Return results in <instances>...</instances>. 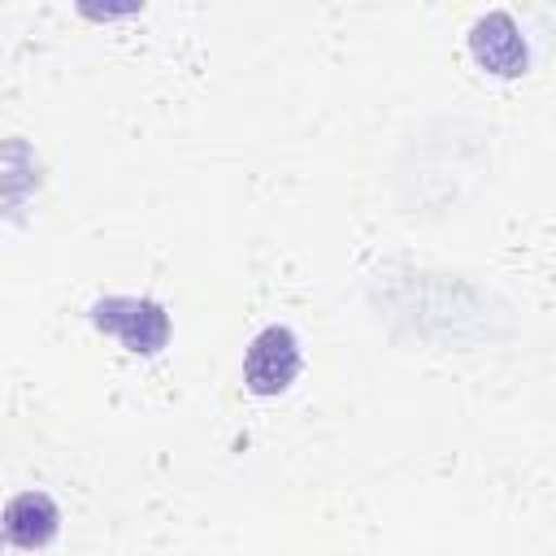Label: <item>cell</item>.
<instances>
[{
  "instance_id": "cell-2",
  "label": "cell",
  "mask_w": 556,
  "mask_h": 556,
  "mask_svg": "<svg viewBox=\"0 0 556 556\" xmlns=\"http://www.w3.org/2000/svg\"><path fill=\"white\" fill-rule=\"evenodd\" d=\"M304 369V352H300V339L291 326L282 321H269L252 334V343L243 348V387L261 400L269 395H282Z\"/></svg>"
},
{
  "instance_id": "cell-5",
  "label": "cell",
  "mask_w": 556,
  "mask_h": 556,
  "mask_svg": "<svg viewBox=\"0 0 556 556\" xmlns=\"http://www.w3.org/2000/svg\"><path fill=\"white\" fill-rule=\"evenodd\" d=\"M143 4L148 0H74L78 17H87V22H122V17L143 13Z\"/></svg>"
},
{
  "instance_id": "cell-1",
  "label": "cell",
  "mask_w": 556,
  "mask_h": 556,
  "mask_svg": "<svg viewBox=\"0 0 556 556\" xmlns=\"http://www.w3.org/2000/svg\"><path fill=\"white\" fill-rule=\"evenodd\" d=\"M87 321L100 334L117 339L130 356H156L169 348V334H174L169 308L152 295H100L91 300Z\"/></svg>"
},
{
  "instance_id": "cell-3",
  "label": "cell",
  "mask_w": 556,
  "mask_h": 556,
  "mask_svg": "<svg viewBox=\"0 0 556 556\" xmlns=\"http://www.w3.org/2000/svg\"><path fill=\"white\" fill-rule=\"evenodd\" d=\"M469 56L478 70L495 78H521L530 70V43L513 13L491 9L469 26Z\"/></svg>"
},
{
  "instance_id": "cell-4",
  "label": "cell",
  "mask_w": 556,
  "mask_h": 556,
  "mask_svg": "<svg viewBox=\"0 0 556 556\" xmlns=\"http://www.w3.org/2000/svg\"><path fill=\"white\" fill-rule=\"evenodd\" d=\"M61 530V508L48 491H17L9 504H4V543L9 547H22V552H35V547H48Z\"/></svg>"
}]
</instances>
